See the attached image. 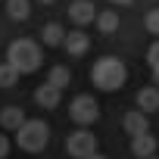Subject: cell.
I'll return each instance as SVG.
<instances>
[{
	"mask_svg": "<svg viewBox=\"0 0 159 159\" xmlns=\"http://www.w3.org/2000/svg\"><path fill=\"white\" fill-rule=\"evenodd\" d=\"M62 47H66V53H69V56H84V53H88V47H91V38H88L81 28H75V31H66Z\"/></svg>",
	"mask_w": 159,
	"mask_h": 159,
	"instance_id": "cell-6",
	"label": "cell"
},
{
	"mask_svg": "<svg viewBox=\"0 0 159 159\" xmlns=\"http://www.w3.org/2000/svg\"><path fill=\"white\" fill-rule=\"evenodd\" d=\"M88 159H106V156H100V153H94V156H88Z\"/></svg>",
	"mask_w": 159,
	"mask_h": 159,
	"instance_id": "cell-23",
	"label": "cell"
},
{
	"mask_svg": "<svg viewBox=\"0 0 159 159\" xmlns=\"http://www.w3.org/2000/svg\"><path fill=\"white\" fill-rule=\"evenodd\" d=\"M66 153L72 159H88V156L97 153V137L91 131H84V128H78V131H72L66 137Z\"/></svg>",
	"mask_w": 159,
	"mask_h": 159,
	"instance_id": "cell-4",
	"label": "cell"
},
{
	"mask_svg": "<svg viewBox=\"0 0 159 159\" xmlns=\"http://www.w3.org/2000/svg\"><path fill=\"white\" fill-rule=\"evenodd\" d=\"M7 62L19 72V75H31L41 69V47L28 38H19L7 47Z\"/></svg>",
	"mask_w": 159,
	"mask_h": 159,
	"instance_id": "cell-2",
	"label": "cell"
},
{
	"mask_svg": "<svg viewBox=\"0 0 159 159\" xmlns=\"http://www.w3.org/2000/svg\"><path fill=\"white\" fill-rule=\"evenodd\" d=\"M28 13H31V3H28V0H7V16H10V19L25 22Z\"/></svg>",
	"mask_w": 159,
	"mask_h": 159,
	"instance_id": "cell-16",
	"label": "cell"
},
{
	"mask_svg": "<svg viewBox=\"0 0 159 159\" xmlns=\"http://www.w3.org/2000/svg\"><path fill=\"white\" fill-rule=\"evenodd\" d=\"M125 134H131V137H137V134H147L150 131V119H147V112H140V109H131L128 116H125Z\"/></svg>",
	"mask_w": 159,
	"mask_h": 159,
	"instance_id": "cell-10",
	"label": "cell"
},
{
	"mask_svg": "<svg viewBox=\"0 0 159 159\" xmlns=\"http://www.w3.org/2000/svg\"><path fill=\"white\" fill-rule=\"evenodd\" d=\"M156 150H159V140H156L150 131L131 137V153H134L137 159H150V156H156Z\"/></svg>",
	"mask_w": 159,
	"mask_h": 159,
	"instance_id": "cell-8",
	"label": "cell"
},
{
	"mask_svg": "<svg viewBox=\"0 0 159 159\" xmlns=\"http://www.w3.org/2000/svg\"><path fill=\"white\" fill-rule=\"evenodd\" d=\"M137 109L147 112V116L156 112V109H159V88H153V84H150V88H140V91H137Z\"/></svg>",
	"mask_w": 159,
	"mask_h": 159,
	"instance_id": "cell-12",
	"label": "cell"
},
{
	"mask_svg": "<svg viewBox=\"0 0 159 159\" xmlns=\"http://www.w3.org/2000/svg\"><path fill=\"white\" fill-rule=\"evenodd\" d=\"M69 81H72V72H69L66 66H53V69L47 72V84H53V88H59V91H62Z\"/></svg>",
	"mask_w": 159,
	"mask_h": 159,
	"instance_id": "cell-15",
	"label": "cell"
},
{
	"mask_svg": "<svg viewBox=\"0 0 159 159\" xmlns=\"http://www.w3.org/2000/svg\"><path fill=\"white\" fill-rule=\"evenodd\" d=\"M16 143L25 153H38L50 143V128L44 119H25V125L16 131Z\"/></svg>",
	"mask_w": 159,
	"mask_h": 159,
	"instance_id": "cell-3",
	"label": "cell"
},
{
	"mask_svg": "<svg viewBox=\"0 0 159 159\" xmlns=\"http://www.w3.org/2000/svg\"><path fill=\"white\" fill-rule=\"evenodd\" d=\"M16 81H19V72L10 62H0V88H13Z\"/></svg>",
	"mask_w": 159,
	"mask_h": 159,
	"instance_id": "cell-17",
	"label": "cell"
},
{
	"mask_svg": "<svg viewBox=\"0 0 159 159\" xmlns=\"http://www.w3.org/2000/svg\"><path fill=\"white\" fill-rule=\"evenodd\" d=\"M59 100H62V91H59V88H53V84H47V81L34 91V103H38L41 109H56V106H59Z\"/></svg>",
	"mask_w": 159,
	"mask_h": 159,
	"instance_id": "cell-9",
	"label": "cell"
},
{
	"mask_svg": "<svg viewBox=\"0 0 159 159\" xmlns=\"http://www.w3.org/2000/svg\"><path fill=\"white\" fill-rule=\"evenodd\" d=\"M38 3H56V0H38Z\"/></svg>",
	"mask_w": 159,
	"mask_h": 159,
	"instance_id": "cell-24",
	"label": "cell"
},
{
	"mask_svg": "<svg viewBox=\"0 0 159 159\" xmlns=\"http://www.w3.org/2000/svg\"><path fill=\"white\" fill-rule=\"evenodd\" d=\"M25 125V112L19 106H3L0 109V128L3 131H19Z\"/></svg>",
	"mask_w": 159,
	"mask_h": 159,
	"instance_id": "cell-11",
	"label": "cell"
},
{
	"mask_svg": "<svg viewBox=\"0 0 159 159\" xmlns=\"http://www.w3.org/2000/svg\"><path fill=\"white\" fill-rule=\"evenodd\" d=\"M147 62H150L153 72H159V38L150 44V50H147Z\"/></svg>",
	"mask_w": 159,
	"mask_h": 159,
	"instance_id": "cell-19",
	"label": "cell"
},
{
	"mask_svg": "<svg viewBox=\"0 0 159 159\" xmlns=\"http://www.w3.org/2000/svg\"><path fill=\"white\" fill-rule=\"evenodd\" d=\"M112 7H128V3H134V0H109Z\"/></svg>",
	"mask_w": 159,
	"mask_h": 159,
	"instance_id": "cell-21",
	"label": "cell"
},
{
	"mask_svg": "<svg viewBox=\"0 0 159 159\" xmlns=\"http://www.w3.org/2000/svg\"><path fill=\"white\" fill-rule=\"evenodd\" d=\"M94 22H97V28H100L103 34H112V31L119 28V13H116V10H103V13H97Z\"/></svg>",
	"mask_w": 159,
	"mask_h": 159,
	"instance_id": "cell-14",
	"label": "cell"
},
{
	"mask_svg": "<svg viewBox=\"0 0 159 159\" xmlns=\"http://www.w3.org/2000/svg\"><path fill=\"white\" fill-rule=\"evenodd\" d=\"M125 78H128V69H125V62L116 59V56H103V59H97L94 69H91V81H94L100 91H119V88L125 84Z\"/></svg>",
	"mask_w": 159,
	"mask_h": 159,
	"instance_id": "cell-1",
	"label": "cell"
},
{
	"mask_svg": "<svg viewBox=\"0 0 159 159\" xmlns=\"http://www.w3.org/2000/svg\"><path fill=\"white\" fill-rule=\"evenodd\" d=\"M69 116H72V122H75V125H94V122L100 119V106H97V100H94V97L81 94V97H75V100H72Z\"/></svg>",
	"mask_w": 159,
	"mask_h": 159,
	"instance_id": "cell-5",
	"label": "cell"
},
{
	"mask_svg": "<svg viewBox=\"0 0 159 159\" xmlns=\"http://www.w3.org/2000/svg\"><path fill=\"white\" fill-rule=\"evenodd\" d=\"M41 38H44L47 47H62V41H66V28H62L59 22H47V25L41 28Z\"/></svg>",
	"mask_w": 159,
	"mask_h": 159,
	"instance_id": "cell-13",
	"label": "cell"
},
{
	"mask_svg": "<svg viewBox=\"0 0 159 159\" xmlns=\"http://www.w3.org/2000/svg\"><path fill=\"white\" fill-rule=\"evenodd\" d=\"M10 153V140H7V134H0V159H3Z\"/></svg>",
	"mask_w": 159,
	"mask_h": 159,
	"instance_id": "cell-20",
	"label": "cell"
},
{
	"mask_svg": "<svg viewBox=\"0 0 159 159\" xmlns=\"http://www.w3.org/2000/svg\"><path fill=\"white\" fill-rule=\"evenodd\" d=\"M153 88H159V72H153Z\"/></svg>",
	"mask_w": 159,
	"mask_h": 159,
	"instance_id": "cell-22",
	"label": "cell"
},
{
	"mask_svg": "<svg viewBox=\"0 0 159 159\" xmlns=\"http://www.w3.org/2000/svg\"><path fill=\"white\" fill-rule=\"evenodd\" d=\"M69 19L75 25H88V22L97 19V7L91 3V0H75V3L69 7Z\"/></svg>",
	"mask_w": 159,
	"mask_h": 159,
	"instance_id": "cell-7",
	"label": "cell"
},
{
	"mask_svg": "<svg viewBox=\"0 0 159 159\" xmlns=\"http://www.w3.org/2000/svg\"><path fill=\"white\" fill-rule=\"evenodd\" d=\"M150 159H159V156H150Z\"/></svg>",
	"mask_w": 159,
	"mask_h": 159,
	"instance_id": "cell-25",
	"label": "cell"
},
{
	"mask_svg": "<svg viewBox=\"0 0 159 159\" xmlns=\"http://www.w3.org/2000/svg\"><path fill=\"white\" fill-rule=\"evenodd\" d=\"M143 28H147L150 34H159V10H150V13L143 16Z\"/></svg>",
	"mask_w": 159,
	"mask_h": 159,
	"instance_id": "cell-18",
	"label": "cell"
}]
</instances>
